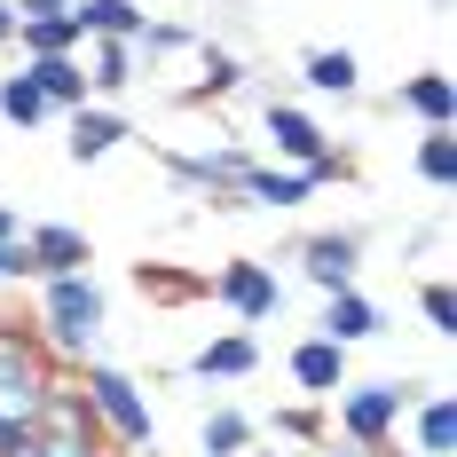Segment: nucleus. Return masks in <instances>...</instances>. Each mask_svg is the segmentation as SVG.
<instances>
[{"label": "nucleus", "instance_id": "f257e3e1", "mask_svg": "<svg viewBox=\"0 0 457 457\" xmlns=\"http://www.w3.org/2000/svg\"><path fill=\"white\" fill-rule=\"evenodd\" d=\"M40 347L55 355V363H87L95 339L111 331V292L95 284V269H71V276H40Z\"/></svg>", "mask_w": 457, "mask_h": 457}, {"label": "nucleus", "instance_id": "f03ea898", "mask_svg": "<svg viewBox=\"0 0 457 457\" xmlns=\"http://www.w3.org/2000/svg\"><path fill=\"white\" fill-rule=\"evenodd\" d=\"M71 386H79V403L95 411V426H103V442H111V450H127V457L150 450V457H158V411H150V395H142L135 370L87 355V363L71 370Z\"/></svg>", "mask_w": 457, "mask_h": 457}, {"label": "nucleus", "instance_id": "7ed1b4c3", "mask_svg": "<svg viewBox=\"0 0 457 457\" xmlns=\"http://www.w3.org/2000/svg\"><path fill=\"white\" fill-rule=\"evenodd\" d=\"M411 403H418L411 378H347V386L323 403V418H331V434L355 457H386L403 442V411H411Z\"/></svg>", "mask_w": 457, "mask_h": 457}, {"label": "nucleus", "instance_id": "20e7f679", "mask_svg": "<svg viewBox=\"0 0 457 457\" xmlns=\"http://www.w3.org/2000/svg\"><path fill=\"white\" fill-rule=\"evenodd\" d=\"M261 135H269V166H308L316 182H347L355 174V158L347 150H331V135H323V119L316 111H300V103H261Z\"/></svg>", "mask_w": 457, "mask_h": 457}, {"label": "nucleus", "instance_id": "39448f33", "mask_svg": "<svg viewBox=\"0 0 457 457\" xmlns=\"http://www.w3.org/2000/svg\"><path fill=\"white\" fill-rule=\"evenodd\" d=\"M158 166H166V182L189 189L197 205H213V213H245V174H253V150L245 142H213V150H158Z\"/></svg>", "mask_w": 457, "mask_h": 457}, {"label": "nucleus", "instance_id": "423d86ee", "mask_svg": "<svg viewBox=\"0 0 457 457\" xmlns=\"http://www.w3.org/2000/svg\"><path fill=\"white\" fill-rule=\"evenodd\" d=\"M55 378H63V370H55V355L40 347V331H24V323H0V418L32 426Z\"/></svg>", "mask_w": 457, "mask_h": 457}, {"label": "nucleus", "instance_id": "0eeeda50", "mask_svg": "<svg viewBox=\"0 0 457 457\" xmlns=\"http://www.w3.org/2000/svg\"><path fill=\"white\" fill-rule=\"evenodd\" d=\"M213 300H221L245 331H261V323L284 316V276H276L269 261H221V269H213Z\"/></svg>", "mask_w": 457, "mask_h": 457}, {"label": "nucleus", "instance_id": "6e6552de", "mask_svg": "<svg viewBox=\"0 0 457 457\" xmlns=\"http://www.w3.org/2000/svg\"><path fill=\"white\" fill-rule=\"evenodd\" d=\"M363 253H370L363 228H308V237L292 245V261H300V276H308L316 292H347V284H363Z\"/></svg>", "mask_w": 457, "mask_h": 457}, {"label": "nucleus", "instance_id": "1a4fd4ad", "mask_svg": "<svg viewBox=\"0 0 457 457\" xmlns=\"http://www.w3.org/2000/svg\"><path fill=\"white\" fill-rule=\"evenodd\" d=\"M119 142H135V127H127L119 103H79V111L63 119V150H71V166H103Z\"/></svg>", "mask_w": 457, "mask_h": 457}, {"label": "nucleus", "instance_id": "9d476101", "mask_svg": "<svg viewBox=\"0 0 457 457\" xmlns=\"http://www.w3.org/2000/svg\"><path fill=\"white\" fill-rule=\"evenodd\" d=\"M316 189L323 182L308 174V166H269V158H253V174H245L237 197H245V213H300Z\"/></svg>", "mask_w": 457, "mask_h": 457}, {"label": "nucleus", "instance_id": "9b49d317", "mask_svg": "<svg viewBox=\"0 0 457 457\" xmlns=\"http://www.w3.org/2000/svg\"><path fill=\"white\" fill-rule=\"evenodd\" d=\"M284 370H292V386H300L308 403H331V395L347 386V347H339V339H323V331H308V339H292Z\"/></svg>", "mask_w": 457, "mask_h": 457}, {"label": "nucleus", "instance_id": "f8f14e48", "mask_svg": "<svg viewBox=\"0 0 457 457\" xmlns=\"http://www.w3.org/2000/svg\"><path fill=\"white\" fill-rule=\"evenodd\" d=\"M24 253H32V284H40V276L95 269V245H87V228H71V221H24Z\"/></svg>", "mask_w": 457, "mask_h": 457}, {"label": "nucleus", "instance_id": "ddd939ff", "mask_svg": "<svg viewBox=\"0 0 457 457\" xmlns=\"http://www.w3.org/2000/svg\"><path fill=\"white\" fill-rule=\"evenodd\" d=\"M316 331H323V339H339V347L355 355L363 339H378V331H386V308L370 300L363 284H347V292H323V316H316Z\"/></svg>", "mask_w": 457, "mask_h": 457}, {"label": "nucleus", "instance_id": "4468645a", "mask_svg": "<svg viewBox=\"0 0 457 457\" xmlns=\"http://www.w3.org/2000/svg\"><path fill=\"white\" fill-rule=\"evenodd\" d=\"M300 87L316 103H355L363 95V55L355 47H308L300 55Z\"/></svg>", "mask_w": 457, "mask_h": 457}, {"label": "nucleus", "instance_id": "2eb2a0df", "mask_svg": "<svg viewBox=\"0 0 457 457\" xmlns=\"http://www.w3.org/2000/svg\"><path fill=\"white\" fill-rule=\"evenodd\" d=\"M24 79H32V95H40L55 119H71L79 103H95V95H87V63H79V55H24Z\"/></svg>", "mask_w": 457, "mask_h": 457}, {"label": "nucleus", "instance_id": "dca6fc26", "mask_svg": "<svg viewBox=\"0 0 457 457\" xmlns=\"http://www.w3.org/2000/svg\"><path fill=\"white\" fill-rule=\"evenodd\" d=\"M182 370L197 386H213V378H253V370H261V339H253V331H213Z\"/></svg>", "mask_w": 457, "mask_h": 457}, {"label": "nucleus", "instance_id": "f3484780", "mask_svg": "<svg viewBox=\"0 0 457 457\" xmlns=\"http://www.w3.org/2000/svg\"><path fill=\"white\" fill-rule=\"evenodd\" d=\"M79 63H87V95H95V103H119L127 87H142V63H135V47H127V40H87Z\"/></svg>", "mask_w": 457, "mask_h": 457}, {"label": "nucleus", "instance_id": "a211bd4d", "mask_svg": "<svg viewBox=\"0 0 457 457\" xmlns=\"http://www.w3.org/2000/svg\"><path fill=\"white\" fill-rule=\"evenodd\" d=\"M403 426H411V457H450L457 450V403L450 395H418L403 411Z\"/></svg>", "mask_w": 457, "mask_h": 457}, {"label": "nucleus", "instance_id": "6ab92c4d", "mask_svg": "<svg viewBox=\"0 0 457 457\" xmlns=\"http://www.w3.org/2000/svg\"><path fill=\"white\" fill-rule=\"evenodd\" d=\"M395 111H411L418 127H457V79L450 71H418L395 87Z\"/></svg>", "mask_w": 457, "mask_h": 457}, {"label": "nucleus", "instance_id": "aec40b11", "mask_svg": "<svg viewBox=\"0 0 457 457\" xmlns=\"http://www.w3.org/2000/svg\"><path fill=\"white\" fill-rule=\"evenodd\" d=\"M253 442H261V418L228 411V403H213V411L197 418V457H245Z\"/></svg>", "mask_w": 457, "mask_h": 457}, {"label": "nucleus", "instance_id": "412c9836", "mask_svg": "<svg viewBox=\"0 0 457 457\" xmlns=\"http://www.w3.org/2000/svg\"><path fill=\"white\" fill-rule=\"evenodd\" d=\"M71 16H79V40H135L150 24L142 0H71Z\"/></svg>", "mask_w": 457, "mask_h": 457}, {"label": "nucleus", "instance_id": "4be33fe9", "mask_svg": "<svg viewBox=\"0 0 457 457\" xmlns=\"http://www.w3.org/2000/svg\"><path fill=\"white\" fill-rule=\"evenodd\" d=\"M245 87V63L228 55V47H197V87H182V103H213V95H237Z\"/></svg>", "mask_w": 457, "mask_h": 457}, {"label": "nucleus", "instance_id": "5701e85b", "mask_svg": "<svg viewBox=\"0 0 457 457\" xmlns=\"http://www.w3.org/2000/svg\"><path fill=\"white\" fill-rule=\"evenodd\" d=\"M411 166H418V182H426V189H457V127H426Z\"/></svg>", "mask_w": 457, "mask_h": 457}, {"label": "nucleus", "instance_id": "b1692460", "mask_svg": "<svg viewBox=\"0 0 457 457\" xmlns=\"http://www.w3.org/2000/svg\"><path fill=\"white\" fill-rule=\"evenodd\" d=\"M16 47H24V55H79V16H71V8H63V16H40V24H16Z\"/></svg>", "mask_w": 457, "mask_h": 457}, {"label": "nucleus", "instance_id": "393cba45", "mask_svg": "<svg viewBox=\"0 0 457 457\" xmlns=\"http://www.w3.org/2000/svg\"><path fill=\"white\" fill-rule=\"evenodd\" d=\"M0 119H8L16 135H32V127H47L55 111H47L40 95H32V79H24V71H8V79H0Z\"/></svg>", "mask_w": 457, "mask_h": 457}, {"label": "nucleus", "instance_id": "a878e982", "mask_svg": "<svg viewBox=\"0 0 457 457\" xmlns=\"http://www.w3.org/2000/svg\"><path fill=\"white\" fill-rule=\"evenodd\" d=\"M418 316H426L434 339H457V292H450V276H426V284H418Z\"/></svg>", "mask_w": 457, "mask_h": 457}, {"label": "nucleus", "instance_id": "bb28decb", "mask_svg": "<svg viewBox=\"0 0 457 457\" xmlns=\"http://www.w3.org/2000/svg\"><path fill=\"white\" fill-rule=\"evenodd\" d=\"M269 434L276 442H323L331 418H323V403H292V411H269Z\"/></svg>", "mask_w": 457, "mask_h": 457}, {"label": "nucleus", "instance_id": "cd10ccee", "mask_svg": "<svg viewBox=\"0 0 457 457\" xmlns=\"http://www.w3.org/2000/svg\"><path fill=\"white\" fill-rule=\"evenodd\" d=\"M0 284H32V253H24V237L0 245Z\"/></svg>", "mask_w": 457, "mask_h": 457}, {"label": "nucleus", "instance_id": "c85d7f7f", "mask_svg": "<svg viewBox=\"0 0 457 457\" xmlns=\"http://www.w3.org/2000/svg\"><path fill=\"white\" fill-rule=\"evenodd\" d=\"M8 8H16V24H40V16H63L71 0H8Z\"/></svg>", "mask_w": 457, "mask_h": 457}, {"label": "nucleus", "instance_id": "c756f323", "mask_svg": "<svg viewBox=\"0 0 457 457\" xmlns=\"http://www.w3.org/2000/svg\"><path fill=\"white\" fill-rule=\"evenodd\" d=\"M24 434H32V426H16V418H0V457L16 450V442H24Z\"/></svg>", "mask_w": 457, "mask_h": 457}, {"label": "nucleus", "instance_id": "7c9ffc66", "mask_svg": "<svg viewBox=\"0 0 457 457\" xmlns=\"http://www.w3.org/2000/svg\"><path fill=\"white\" fill-rule=\"evenodd\" d=\"M0 47H16V8L0 0Z\"/></svg>", "mask_w": 457, "mask_h": 457}, {"label": "nucleus", "instance_id": "2f4dec72", "mask_svg": "<svg viewBox=\"0 0 457 457\" xmlns=\"http://www.w3.org/2000/svg\"><path fill=\"white\" fill-rule=\"evenodd\" d=\"M8 237H24V221H16V205H0V245H8Z\"/></svg>", "mask_w": 457, "mask_h": 457}, {"label": "nucleus", "instance_id": "473e14b6", "mask_svg": "<svg viewBox=\"0 0 457 457\" xmlns=\"http://www.w3.org/2000/svg\"><path fill=\"white\" fill-rule=\"evenodd\" d=\"M8 457H40V450H32V434H24V442H16V450H8Z\"/></svg>", "mask_w": 457, "mask_h": 457}, {"label": "nucleus", "instance_id": "72a5a7b5", "mask_svg": "<svg viewBox=\"0 0 457 457\" xmlns=\"http://www.w3.org/2000/svg\"><path fill=\"white\" fill-rule=\"evenodd\" d=\"M245 457H284V450H261V442H253V450H245Z\"/></svg>", "mask_w": 457, "mask_h": 457}, {"label": "nucleus", "instance_id": "f704fd0d", "mask_svg": "<svg viewBox=\"0 0 457 457\" xmlns=\"http://www.w3.org/2000/svg\"><path fill=\"white\" fill-rule=\"evenodd\" d=\"M434 8H450V0H434Z\"/></svg>", "mask_w": 457, "mask_h": 457}, {"label": "nucleus", "instance_id": "c9c22d12", "mask_svg": "<svg viewBox=\"0 0 457 457\" xmlns=\"http://www.w3.org/2000/svg\"><path fill=\"white\" fill-rule=\"evenodd\" d=\"M331 457H339V450H331Z\"/></svg>", "mask_w": 457, "mask_h": 457}]
</instances>
